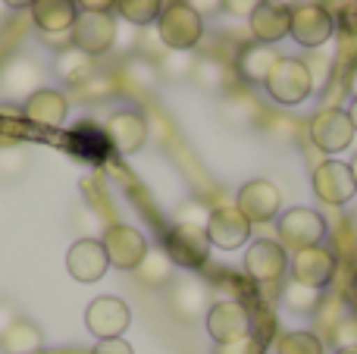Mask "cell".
Instances as JSON below:
<instances>
[{"instance_id": "obj_33", "label": "cell", "mask_w": 357, "mask_h": 354, "mask_svg": "<svg viewBox=\"0 0 357 354\" xmlns=\"http://www.w3.org/2000/svg\"><path fill=\"white\" fill-rule=\"evenodd\" d=\"M210 210L197 201H185L182 207L176 210V226H188V229H207Z\"/></svg>"}, {"instance_id": "obj_47", "label": "cell", "mask_w": 357, "mask_h": 354, "mask_svg": "<svg viewBox=\"0 0 357 354\" xmlns=\"http://www.w3.org/2000/svg\"><path fill=\"white\" fill-rule=\"evenodd\" d=\"M335 354H357V348H342V351H335Z\"/></svg>"}, {"instance_id": "obj_28", "label": "cell", "mask_w": 357, "mask_h": 354, "mask_svg": "<svg viewBox=\"0 0 357 354\" xmlns=\"http://www.w3.org/2000/svg\"><path fill=\"white\" fill-rule=\"evenodd\" d=\"M116 10L132 25H151L154 19H160L163 0H116Z\"/></svg>"}, {"instance_id": "obj_25", "label": "cell", "mask_w": 357, "mask_h": 354, "mask_svg": "<svg viewBox=\"0 0 357 354\" xmlns=\"http://www.w3.org/2000/svg\"><path fill=\"white\" fill-rule=\"evenodd\" d=\"M135 276L144 288H163V286H173V276H176V263L167 251L148 248L144 261L135 267Z\"/></svg>"}, {"instance_id": "obj_36", "label": "cell", "mask_w": 357, "mask_h": 354, "mask_svg": "<svg viewBox=\"0 0 357 354\" xmlns=\"http://www.w3.org/2000/svg\"><path fill=\"white\" fill-rule=\"evenodd\" d=\"M91 354H135L126 339H100Z\"/></svg>"}, {"instance_id": "obj_35", "label": "cell", "mask_w": 357, "mask_h": 354, "mask_svg": "<svg viewBox=\"0 0 357 354\" xmlns=\"http://www.w3.org/2000/svg\"><path fill=\"white\" fill-rule=\"evenodd\" d=\"M213 354H264V345H260L254 336H245V339H238V342L216 345Z\"/></svg>"}, {"instance_id": "obj_37", "label": "cell", "mask_w": 357, "mask_h": 354, "mask_svg": "<svg viewBox=\"0 0 357 354\" xmlns=\"http://www.w3.org/2000/svg\"><path fill=\"white\" fill-rule=\"evenodd\" d=\"M260 3H264V0H222V10L232 13V16H248L251 19V13L257 10Z\"/></svg>"}, {"instance_id": "obj_9", "label": "cell", "mask_w": 357, "mask_h": 354, "mask_svg": "<svg viewBox=\"0 0 357 354\" xmlns=\"http://www.w3.org/2000/svg\"><path fill=\"white\" fill-rule=\"evenodd\" d=\"M104 251H107V257H110V267L135 270L138 263L144 261V254H148V242H144V236L135 226L113 223V226H107V232H104Z\"/></svg>"}, {"instance_id": "obj_16", "label": "cell", "mask_w": 357, "mask_h": 354, "mask_svg": "<svg viewBox=\"0 0 357 354\" xmlns=\"http://www.w3.org/2000/svg\"><path fill=\"white\" fill-rule=\"evenodd\" d=\"M107 138L119 154H138L148 141V123L135 110H119L107 119Z\"/></svg>"}, {"instance_id": "obj_43", "label": "cell", "mask_w": 357, "mask_h": 354, "mask_svg": "<svg viewBox=\"0 0 357 354\" xmlns=\"http://www.w3.org/2000/svg\"><path fill=\"white\" fill-rule=\"evenodd\" d=\"M348 116H351V123H354V129H357V98H354V104H351V110H348Z\"/></svg>"}, {"instance_id": "obj_29", "label": "cell", "mask_w": 357, "mask_h": 354, "mask_svg": "<svg viewBox=\"0 0 357 354\" xmlns=\"http://www.w3.org/2000/svg\"><path fill=\"white\" fill-rule=\"evenodd\" d=\"M276 354H323V342L314 332H285L276 339Z\"/></svg>"}, {"instance_id": "obj_17", "label": "cell", "mask_w": 357, "mask_h": 354, "mask_svg": "<svg viewBox=\"0 0 357 354\" xmlns=\"http://www.w3.org/2000/svg\"><path fill=\"white\" fill-rule=\"evenodd\" d=\"M22 110H25V116H29V123L44 125V129H60L69 116L66 98H63L60 91H54V88H41V91H35L29 100H25Z\"/></svg>"}, {"instance_id": "obj_30", "label": "cell", "mask_w": 357, "mask_h": 354, "mask_svg": "<svg viewBox=\"0 0 357 354\" xmlns=\"http://www.w3.org/2000/svg\"><path fill=\"white\" fill-rule=\"evenodd\" d=\"M222 75H226L222 63L210 60V56L195 60V69H191V82H195V85H201V88H207V91H220V88H222Z\"/></svg>"}, {"instance_id": "obj_26", "label": "cell", "mask_w": 357, "mask_h": 354, "mask_svg": "<svg viewBox=\"0 0 357 354\" xmlns=\"http://www.w3.org/2000/svg\"><path fill=\"white\" fill-rule=\"evenodd\" d=\"M56 75H60L63 82H69V85L79 88L94 75V60L85 54V50H79L73 44V47H66V50L56 54Z\"/></svg>"}, {"instance_id": "obj_27", "label": "cell", "mask_w": 357, "mask_h": 354, "mask_svg": "<svg viewBox=\"0 0 357 354\" xmlns=\"http://www.w3.org/2000/svg\"><path fill=\"white\" fill-rule=\"evenodd\" d=\"M282 301L289 311L295 314H317L323 307V288H314V286H301V282L291 279L289 286L282 288Z\"/></svg>"}, {"instance_id": "obj_23", "label": "cell", "mask_w": 357, "mask_h": 354, "mask_svg": "<svg viewBox=\"0 0 357 354\" xmlns=\"http://www.w3.org/2000/svg\"><path fill=\"white\" fill-rule=\"evenodd\" d=\"M3 91L10 98H22V100H29L35 91H41V69H38V63L25 60V56H16V60L6 63Z\"/></svg>"}, {"instance_id": "obj_18", "label": "cell", "mask_w": 357, "mask_h": 354, "mask_svg": "<svg viewBox=\"0 0 357 354\" xmlns=\"http://www.w3.org/2000/svg\"><path fill=\"white\" fill-rule=\"evenodd\" d=\"M207 248L210 238L207 229H188V226H176L173 236H169V251L173 263H182V267H201L207 261Z\"/></svg>"}, {"instance_id": "obj_3", "label": "cell", "mask_w": 357, "mask_h": 354, "mask_svg": "<svg viewBox=\"0 0 357 354\" xmlns=\"http://www.w3.org/2000/svg\"><path fill=\"white\" fill-rule=\"evenodd\" d=\"M279 229V245L291 251H304V248H317L326 236V220L310 207H291L279 217L276 223Z\"/></svg>"}, {"instance_id": "obj_46", "label": "cell", "mask_w": 357, "mask_h": 354, "mask_svg": "<svg viewBox=\"0 0 357 354\" xmlns=\"http://www.w3.org/2000/svg\"><path fill=\"white\" fill-rule=\"evenodd\" d=\"M348 167H351V173H354V182H357V154H354V160L348 163Z\"/></svg>"}, {"instance_id": "obj_4", "label": "cell", "mask_w": 357, "mask_h": 354, "mask_svg": "<svg viewBox=\"0 0 357 354\" xmlns=\"http://www.w3.org/2000/svg\"><path fill=\"white\" fill-rule=\"evenodd\" d=\"M289 35L301 47H323L335 35V19L323 3H298L291 10V29Z\"/></svg>"}, {"instance_id": "obj_11", "label": "cell", "mask_w": 357, "mask_h": 354, "mask_svg": "<svg viewBox=\"0 0 357 354\" xmlns=\"http://www.w3.org/2000/svg\"><path fill=\"white\" fill-rule=\"evenodd\" d=\"M116 41V19L110 13H79L73 25V44L88 56L107 54Z\"/></svg>"}, {"instance_id": "obj_32", "label": "cell", "mask_w": 357, "mask_h": 354, "mask_svg": "<svg viewBox=\"0 0 357 354\" xmlns=\"http://www.w3.org/2000/svg\"><path fill=\"white\" fill-rule=\"evenodd\" d=\"M329 339H333L335 351L357 348V317H354V314H345L339 323H333V332H329Z\"/></svg>"}, {"instance_id": "obj_14", "label": "cell", "mask_w": 357, "mask_h": 354, "mask_svg": "<svg viewBox=\"0 0 357 354\" xmlns=\"http://www.w3.org/2000/svg\"><path fill=\"white\" fill-rule=\"evenodd\" d=\"M289 267H291V279L295 282L314 286V288H326L335 276V254L329 248H323V245H317V248L295 251Z\"/></svg>"}, {"instance_id": "obj_31", "label": "cell", "mask_w": 357, "mask_h": 354, "mask_svg": "<svg viewBox=\"0 0 357 354\" xmlns=\"http://www.w3.org/2000/svg\"><path fill=\"white\" fill-rule=\"evenodd\" d=\"M157 69H160L167 79H191V69H195V60H191L185 50H169L157 60Z\"/></svg>"}, {"instance_id": "obj_12", "label": "cell", "mask_w": 357, "mask_h": 354, "mask_svg": "<svg viewBox=\"0 0 357 354\" xmlns=\"http://www.w3.org/2000/svg\"><path fill=\"white\" fill-rule=\"evenodd\" d=\"M235 207L248 217V223H270L279 217V207H282V194L273 182L266 179H251L238 188V198Z\"/></svg>"}, {"instance_id": "obj_40", "label": "cell", "mask_w": 357, "mask_h": 354, "mask_svg": "<svg viewBox=\"0 0 357 354\" xmlns=\"http://www.w3.org/2000/svg\"><path fill=\"white\" fill-rule=\"evenodd\" d=\"M13 320H16V311H13V307L6 305V301H0V336L6 332V326H10Z\"/></svg>"}, {"instance_id": "obj_13", "label": "cell", "mask_w": 357, "mask_h": 354, "mask_svg": "<svg viewBox=\"0 0 357 354\" xmlns=\"http://www.w3.org/2000/svg\"><path fill=\"white\" fill-rule=\"evenodd\" d=\"M207 238L213 248L235 251L251 238V223L238 207H216V210H210L207 220Z\"/></svg>"}, {"instance_id": "obj_7", "label": "cell", "mask_w": 357, "mask_h": 354, "mask_svg": "<svg viewBox=\"0 0 357 354\" xmlns=\"http://www.w3.org/2000/svg\"><path fill=\"white\" fill-rule=\"evenodd\" d=\"M354 132L357 129H354L351 116H348V110H339V107L320 110L310 119V141L320 151H326V154H339V151L351 148Z\"/></svg>"}, {"instance_id": "obj_15", "label": "cell", "mask_w": 357, "mask_h": 354, "mask_svg": "<svg viewBox=\"0 0 357 354\" xmlns=\"http://www.w3.org/2000/svg\"><path fill=\"white\" fill-rule=\"evenodd\" d=\"M66 270L79 282H98L110 270V257L104 251V242H98V238H79L66 254Z\"/></svg>"}, {"instance_id": "obj_24", "label": "cell", "mask_w": 357, "mask_h": 354, "mask_svg": "<svg viewBox=\"0 0 357 354\" xmlns=\"http://www.w3.org/2000/svg\"><path fill=\"white\" fill-rule=\"evenodd\" d=\"M44 348V332L31 320L16 317L0 336V354H38Z\"/></svg>"}, {"instance_id": "obj_39", "label": "cell", "mask_w": 357, "mask_h": 354, "mask_svg": "<svg viewBox=\"0 0 357 354\" xmlns=\"http://www.w3.org/2000/svg\"><path fill=\"white\" fill-rule=\"evenodd\" d=\"M75 6H82V13H110L116 0H75Z\"/></svg>"}, {"instance_id": "obj_2", "label": "cell", "mask_w": 357, "mask_h": 354, "mask_svg": "<svg viewBox=\"0 0 357 354\" xmlns=\"http://www.w3.org/2000/svg\"><path fill=\"white\" fill-rule=\"evenodd\" d=\"M157 35L169 50H185L188 54L204 38V19L185 0H173L169 6H163L160 19H157Z\"/></svg>"}, {"instance_id": "obj_19", "label": "cell", "mask_w": 357, "mask_h": 354, "mask_svg": "<svg viewBox=\"0 0 357 354\" xmlns=\"http://www.w3.org/2000/svg\"><path fill=\"white\" fill-rule=\"evenodd\" d=\"M276 60H279V54L273 50V44L251 41L238 50V56H235V69H238V75L245 82H251V85H264L266 75H270L273 66H276Z\"/></svg>"}, {"instance_id": "obj_1", "label": "cell", "mask_w": 357, "mask_h": 354, "mask_svg": "<svg viewBox=\"0 0 357 354\" xmlns=\"http://www.w3.org/2000/svg\"><path fill=\"white\" fill-rule=\"evenodd\" d=\"M314 85L317 82H314V72H310L307 60H295V56H279L273 72L266 75V82H264L266 94L282 107L301 104L304 98H310Z\"/></svg>"}, {"instance_id": "obj_41", "label": "cell", "mask_w": 357, "mask_h": 354, "mask_svg": "<svg viewBox=\"0 0 357 354\" xmlns=\"http://www.w3.org/2000/svg\"><path fill=\"white\" fill-rule=\"evenodd\" d=\"M264 3H273V6H285V10H295L301 0H264Z\"/></svg>"}, {"instance_id": "obj_10", "label": "cell", "mask_w": 357, "mask_h": 354, "mask_svg": "<svg viewBox=\"0 0 357 354\" xmlns=\"http://www.w3.org/2000/svg\"><path fill=\"white\" fill-rule=\"evenodd\" d=\"M245 270L254 282L273 286V282H282L285 270H289V254H285V248L279 242H273V238H257V242L245 251Z\"/></svg>"}, {"instance_id": "obj_6", "label": "cell", "mask_w": 357, "mask_h": 354, "mask_svg": "<svg viewBox=\"0 0 357 354\" xmlns=\"http://www.w3.org/2000/svg\"><path fill=\"white\" fill-rule=\"evenodd\" d=\"M310 185H314V194L323 204H333V207L348 204L357 192L351 167L342 160H323L320 167L314 169V176H310Z\"/></svg>"}, {"instance_id": "obj_44", "label": "cell", "mask_w": 357, "mask_h": 354, "mask_svg": "<svg viewBox=\"0 0 357 354\" xmlns=\"http://www.w3.org/2000/svg\"><path fill=\"white\" fill-rule=\"evenodd\" d=\"M351 98H357V66H354V75H351Z\"/></svg>"}, {"instance_id": "obj_38", "label": "cell", "mask_w": 357, "mask_h": 354, "mask_svg": "<svg viewBox=\"0 0 357 354\" xmlns=\"http://www.w3.org/2000/svg\"><path fill=\"white\" fill-rule=\"evenodd\" d=\"M185 3H188L201 19L207 16V13H220L222 10V0H185Z\"/></svg>"}, {"instance_id": "obj_5", "label": "cell", "mask_w": 357, "mask_h": 354, "mask_svg": "<svg viewBox=\"0 0 357 354\" xmlns=\"http://www.w3.org/2000/svg\"><path fill=\"white\" fill-rule=\"evenodd\" d=\"M132 323V311L123 298L116 295H104V298H94L85 311V326L91 336L100 339H123V332Z\"/></svg>"}, {"instance_id": "obj_42", "label": "cell", "mask_w": 357, "mask_h": 354, "mask_svg": "<svg viewBox=\"0 0 357 354\" xmlns=\"http://www.w3.org/2000/svg\"><path fill=\"white\" fill-rule=\"evenodd\" d=\"M6 6H13V10H19V6H31L35 0H3Z\"/></svg>"}, {"instance_id": "obj_34", "label": "cell", "mask_w": 357, "mask_h": 354, "mask_svg": "<svg viewBox=\"0 0 357 354\" xmlns=\"http://www.w3.org/2000/svg\"><path fill=\"white\" fill-rule=\"evenodd\" d=\"M25 169L22 148H0V179H16Z\"/></svg>"}, {"instance_id": "obj_45", "label": "cell", "mask_w": 357, "mask_h": 354, "mask_svg": "<svg viewBox=\"0 0 357 354\" xmlns=\"http://www.w3.org/2000/svg\"><path fill=\"white\" fill-rule=\"evenodd\" d=\"M351 298H354V305H357V273H354V279H351Z\"/></svg>"}, {"instance_id": "obj_8", "label": "cell", "mask_w": 357, "mask_h": 354, "mask_svg": "<svg viewBox=\"0 0 357 354\" xmlns=\"http://www.w3.org/2000/svg\"><path fill=\"white\" fill-rule=\"evenodd\" d=\"M204 323H207V336L216 345L238 342V339L251 336V314H248V307L241 301H216V305H210Z\"/></svg>"}, {"instance_id": "obj_22", "label": "cell", "mask_w": 357, "mask_h": 354, "mask_svg": "<svg viewBox=\"0 0 357 354\" xmlns=\"http://www.w3.org/2000/svg\"><path fill=\"white\" fill-rule=\"evenodd\" d=\"M169 307L178 320H197L210 311L207 307V288L201 286L197 279H182V282H173L169 288Z\"/></svg>"}, {"instance_id": "obj_20", "label": "cell", "mask_w": 357, "mask_h": 354, "mask_svg": "<svg viewBox=\"0 0 357 354\" xmlns=\"http://www.w3.org/2000/svg\"><path fill=\"white\" fill-rule=\"evenodd\" d=\"M289 29H291V10H285V6L260 3L251 13V35L260 44L282 41V38H289Z\"/></svg>"}, {"instance_id": "obj_21", "label": "cell", "mask_w": 357, "mask_h": 354, "mask_svg": "<svg viewBox=\"0 0 357 354\" xmlns=\"http://www.w3.org/2000/svg\"><path fill=\"white\" fill-rule=\"evenodd\" d=\"M31 19L44 35H54V31H73L79 10H75V0H35L31 3Z\"/></svg>"}]
</instances>
